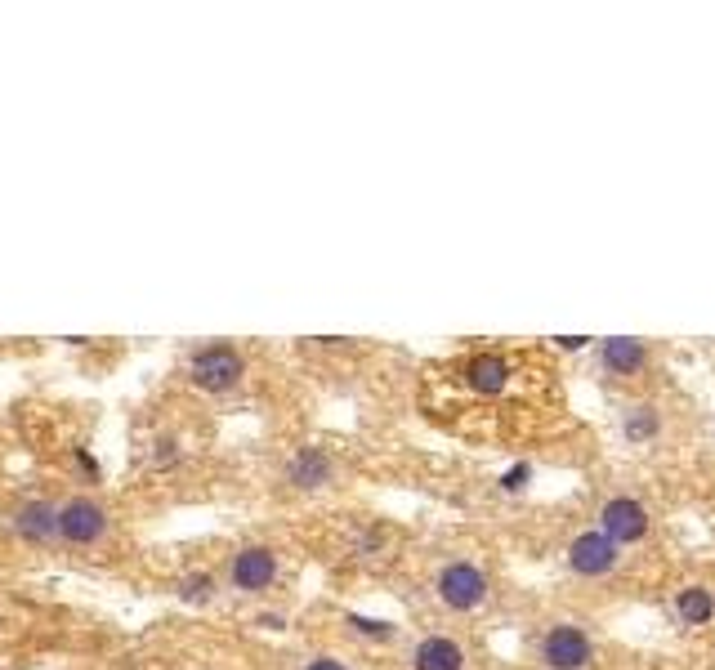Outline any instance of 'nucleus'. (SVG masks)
Here are the masks:
<instances>
[{
  "instance_id": "nucleus-1",
  "label": "nucleus",
  "mask_w": 715,
  "mask_h": 670,
  "mask_svg": "<svg viewBox=\"0 0 715 670\" xmlns=\"http://www.w3.org/2000/svg\"><path fill=\"white\" fill-rule=\"evenodd\" d=\"M246 376V358L233 344H202V349L188 358V380H193L202 394H228L237 389Z\"/></svg>"
},
{
  "instance_id": "nucleus-2",
  "label": "nucleus",
  "mask_w": 715,
  "mask_h": 670,
  "mask_svg": "<svg viewBox=\"0 0 715 670\" xmlns=\"http://www.w3.org/2000/svg\"><path fill=\"white\" fill-rule=\"evenodd\" d=\"M488 572L470 559H452L443 572H438V599L452 612H474L488 603Z\"/></svg>"
},
{
  "instance_id": "nucleus-3",
  "label": "nucleus",
  "mask_w": 715,
  "mask_h": 670,
  "mask_svg": "<svg viewBox=\"0 0 715 670\" xmlns=\"http://www.w3.org/2000/svg\"><path fill=\"white\" fill-rule=\"evenodd\" d=\"M541 662H546V670H586L595 662V644H590V635L581 626L559 621V626H550L541 635Z\"/></svg>"
},
{
  "instance_id": "nucleus-4",
  "label": "nucleus",
  "mask_w": 715,
  "mask_h": 670,
  "mask_svg": "<svg viewBox=\"0 0 715 670\" xmlns=\"http://www.w3.org/2000/svg\"><path fill=\"white\" fill-rule=\"evenodd\" d=\"M108 536V510L94 496H72L59 505V541L68 545H99Z\"/></svg>"
},
{
  "instance_id": "nucleus-5",
  "label": "nucleus",
  "mask_w": 715,
  "mask_h": 670,
  "mask_svg": "<svg viewBox=\"0 0 715 670\" xmlns=\"http://www.w3.org/2000/svg\"><path fill=\"white\" fill-rule=\"evenodd\" d=\"M648 510L644 501H635V496H608L604 510H599V532L608 536V541L622 550V545H635L648 536Z\"/></svg>"
},
{
  "instance_id": "nucleus-6",
  "label": "nucleus",
  "mask_w": 715,
  "mask_h": 670,
  "mask_svg": "<svg viewBox=\"0 0 715 670\" xmlns=\"http://www.w3.org/2000/svg\"><path fill=\"white\" fill-rule=\"evenodd\" d=\"M228 581L242 595H260L278 581V554L269 545H242V550L228 559Z\"/></svg>"
},
{
  "instance_id": "nucleus-7",
  "label": "nucleus",
  "mask_w": 715,
  "mask_h": 670,
  "mask_svg": "<svg viewBox=\"0 0 715 670\" xmlns=\"http://www.w3.org/2000/svg\"><path fill=\"white\" fill-rule=\"evenodd\" d=\"M617 559L622 554H617V545L604 532H581L568 541V568L577 577H608L617 568Z\"/></svg>"
},
{
  "instance_id": "nucleus-8",
  "label": "nucleus",
  "mask_w": 715,
  "mask_h": 670,
  "mask_svg": "<svg viewBox=\"0 0 715 670\" xmlns=\"http://www.w3.org/2000/svg\"><path fill=\"white\" fill-rule=\"evenodd\" d=\"M9 523H14V532L23 536L27 545L59 541V505H50V501H23Z\"/></svg>"
},
{
  "instance_id": "nucleus-9",
  "label": "nucleus",
  "mask_w": 715,
  "mask_h": 670,
  "mask_svg": "<svg viewBox=\"0 0 715 670\" xmlns=\"http://www.w3.org/2000/svg\"><path fill=\"white\" fill-rule=\"evenodd\" d=\"M331 474H336V465H331V456L322 452V447H300V452L291 456V465H286V478H291L300 492H318V487H327Z\"/></svg>"
},
{
  "instance_id": "nucleus-10",
  "label": "nucleus",
  "mask_w": 715,
  "mask_h": 670,
  "mask_svg": "<svg viewBox=\"0 0 715 670\" xmlns=\"http://www.w3.org/2000/svg\"><path fill=\"white\" fill-rule=\"evenodd\" d=\"M412 670H465V648L452 635H425L412 648Z\"/></svg>"
},
{
  "instance_id": "nucleus-11",
  "label": "nucleus",
  "mask_w": 715,
  "mask_h": 670,
  "mask_svg": "<svg viewBox=\"0 0 715 670\" xmlns=\"http://www.w3.org/2000/svg\"><path fill=\"white\" fill-rule=\"evenodd\" d=\"M599 362H604V371H613V376H635L648 362V344L635 340V335H613V340L599 344Z\"/></svg>"
},
{
  "instance_id": "nucleus-12",
  "label": "nucleus",
  "mask_w": 715,
  "mask_h": 670,
  "mask_svg": "<svg viewBox=\"0 0 715 670\" xmlns=\"http://www.w3.org/2000/svg\"><path fill=\"white\" fill-rule=\"evenodd\" d=\"M465 380H470L474 394H488L497 398L505 385H510V362L501 353H474L470 367H465Z\"/></svg>"
},
{
  "instance_id": "nucleus-13",
  "label": "nucleus",
  "mask_w": 715,
  "mask_h": 670,
  "mask_svg": "<svg viewBox=\"0 0 715 670\" xmlns=\"http://www.w3.org/2000/svg\"><path fill=\"white\" fill-rule=\"evenodd\" d=\"M675 617H680V626H689V630L707 626V621L715 617V595L707 586H684L680 595H675Z\"/></svg>"
},
{
  "instance_id": "nucleus-14",
  "label": "nucleus",
  "mask_w": 715,
  "mask_h": 670,
  "mask_svg": "<svg viewBox=\"0 0 715 670\" xmlns=\"http://www.w3.org/2000/svg\"><path fill=\"white\" fill-rule=\"evenodd\" d=\"M622 434H626V443H653V438L662 434V411H657L653 402H631V407L622 411Z\"/></svg>"
},
{
  "instance_id": "nucleus-15",
  "label": "nucleus",
  "mask_w": 715,
  "mask_h": 670,
  "mask_svg": "<svg viewBox=\"0 0 715 670\" xmlns=\"http://www.w3.org/2000/svg\"><path fill=\"white\" fill-rule=\"evenodd\" d=\"M175 595L184 603H211L215 599V577L211 572H188V577L175 581Z\"/></svg>"
},
{
  "instance_id": "nucleus-16",
  "label": "nucleus",
  "mask_w": 715,
  "mask_h": 670,
  "mask_svg": "<svg viewBox=\"0 0 715 670\" xmlns=\"http://www.w3.org/2000/svg\"><path fill=\"white\" fill-rule=\"evenodd\" d=\"M349 630L362 639H394V621L385 617H362V612H349Z\"/></svg>"
},
{
  "instance_id": "nucleus-17",
  "label": "nucleus",
  "mask_w": 715,
  "mask_h": 670,
  "mask_svg": "<svg viewBox=\"0 0 715 670\" xmlns=\"http://www.w3.org/2000/svg\"><path fill=\"white\" fill-rule=\"evenodd\" d=\"M528 483H532V465H528V461H519V465H510V469H505L497 487H501V492H523Z\"/></svg>"
},
{
  "instance_id": "nucleus-18",
  "label": "nucleus",
  "mask_w": 715,
  "mask_h": 670,
  "mask_svg": "<svg viewBox=\"0 0 715 670\" xmlns=\"http://www.w3.org/2000/svg\"><path fill=\"white\" fill-rule=\"evenodd\" d=\"M152 461H157V465H175V461H179V443H175V438H161V443H157V456H152Z\"/></svg>"
},
{
  "instance_id": "nucleus-19",
  "label": "nucleus",
  "mask_w": 715,
  "mask_h": 670,
  "mask_svg": "<svg viewBox=\"0 0 715 670\" xmlns=\"http://www.w3.org/2000/svg\"><path fill=\"white\" fill-rule=\"evenodd\" d=\"M304 670H349V666L340 662V657H327V653H322V657H309V662H304Z\"/></svg>"
},
{
  "instance_id": "nucleus-20",
  "label": "nucleus",
  "mask_w": 715,
  "mask_h": 670,
  "mask_svg": "<svg viewBox=\"0 0 715 670\" xmlns=\"http://www.w3.org/2000/svg\"><path fill=\"white\" fill-rule=\"evenodd\" d=\"M586 335H555V349H564V353H581L586 349Z\"/></svg>"
},
{
  "instance_id": "nucleus-21",
  "label": "nucleus",
  "mask_w": 715,
  "mask_h": 670,
  "mask_svg": "<svg viewBox=\"0 0 715 670\" xmlns=\"http://www.w3.org/2000/svg\"><path fill=\"white\" fill-rule=\"evenodd\" d=\"M76 461H81V469H85V474H99V461H94V456L85 452V447H76Z\"/></svg>"
},
{
  "instance_id": "nucleus-22",
  "label": "nucleus",
  "mask_w": 715,
  "mask_h": 670,
  "mask_svg": "<svg viewBox=\"0 0 715 670\" xmlns=\"http://www.w3.org/2000/svg\"><path fill=\"white\" fill-rule=\"evenodd\" d=\"M260 626H264V630H282L286 621H282V612H264V617H260Z\"/></svg>"
}]
</instances>
